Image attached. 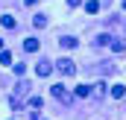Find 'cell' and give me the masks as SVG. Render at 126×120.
Listing matches in <instances>:
<instances>
[{
    "mask_svg": "<svg viewBox=\"0 0 126 120\" xmlns=\"http://www.w3.org/2000/svg\"><path fill=\"white\" fill-rule=\"evenodd\" d=\"M27 94H30V82H24V79H21V82L15 85V94H12L9 105H12V108H21V103H24V97H27Z\"/></svg>",
    "mask_w": 126,
    "mask_h": 120,
    "instance_id": "obj_1",
    "label": "cell"
},
{
    "mask_svg": "<svg viewBox=\"0 0 126 120\" xmlns=\"http://www.w3.org/2000/svg\"><path fill=\"white\" fill-rule=\"evenodd\" d=\"M50 94H53L59 103H64V105H67V103H73V94L64 88V85H53V88H50Z\"/></svg>",
    "mask_w": 126,
    "mask_h": 120,
    "instance_id": "obj_2",
    "label": "cell"
},
{
    "mask_svg": "<svg viewBox=\"0 0 126 120\" xmlns=\"http://www.w3.org/2000/svg\"><path fill=\"white\" fill-rule=\"evenodd\" d=\"M56 67H59V73H64V76H73V73H76V64H73L70 59H59Z\"/></svg>",
    "mask_w": 126,
    "mask_h": 120,
    "instance_id": "obj_3",
    "label": "cell"
},
{
    "mask_svg": "<svg viewBox=\"0 0 126 120\" xmlns=\"http://www.w3.org/2000/svg\"><path fill=\"white\" fill-rule=\"evenodd\" d=\"M35 73H38V76H50V73H53V64H50L47 59H41L38 64H35Z\"/></svg>",
    "mask_w": 126,
    "mask_h": 120,
    "instance_id": "obj_4",
    "label": "cell"
},
{
    "mask_svg": "<svg viewBox=\"0 0 126 120\" xmlns=\"http://www.w3.org/2000/svg\"><path fill=\"white\" fill-rule=\"evenodd\" d=\"M0 24H3L6 30H15V27H18V21H15V15H9V12H6V15L0 18Z\"/></svg>",
    "mask_w": 126,
    "mask_h": 120,
    "instance_id": "obj_5",
    "label": "cell"
},
{
    "mask_svg": "<svg viewBox=\"0 0 126 120\" xmlns=\"http://www.w3.org/2000/svg\"><path fill=\"white\" fill-rule=\"evenodd\" d=\"M38 47H41L38 38H27V41H24V50H27V53H38Z\"/></svg>",
    "mask_w": 126,
    "mask_h": 120,
    "instance_id": "obj_6",
    "label": "cell"
},
{
    "mask_svg": "<svg viewBox=\"0 0 126 120\" xmlns=\"http://www.w3.org/2000/svg\"><path fill=\"white\" fill-rule=\"evenodd\" d=\"M59 44H62L64 50H73V47H76V44H79V41H76V38H73V35H64L62 41H59Z\"/></svg>",
    "mask_w": 126,
    "mask_h": 120,
    "instance_id": "obj_7",
    "label": "cell"
},
{
    "mask_svg": "<svg viewBox=\"0 0 126 120\" xmlns=\"http://www.w3.org/2000/svg\"><path fill=\"white\" fill-rule=\"evenodd\" d=\"M85 12H88V15H97V12H100V0H88V3H85Z\"/></svg>",
    "mask_w": 126,
    "mask_h": 120,
    "instance_id": "obj_8",
    "label": "cell"
},
{
    "mask_svg": "<svg viewBox=\"0 0 126 120\" xmlns=\"http://www.w3.org/2000/svg\"><path fill=\"white\" fill-rule=\"evenodd\" d=\"M111 97H114V100H123L126 97V85H114V88H111Z\"/></svg>",
    "mask_w": 126,
    "mask_h": 120,
    "instance_id": "obj_9",
    "label": "cell"
},
{
    "mask_svg": "<svg viewBox=\"0 0 126 120\" xmlns=\"http://www.w3.org/2000/svg\"><path fill=\"white\" fill-rule=\"evenodd\" d=\"M32 24H35L38 30H44V27H47V15H35V18H32Z\"/></svg>",
    "mask_w": 126,
    "mask_h": 120,
    "instance_id": "obj_10",
    "label": "cell"
},
{
    "mask_svg": "<svg viewBox=\"0 0 126 120\" xmlns=\"http://www.w3.org/2000/svg\"><path fill=\"white\" fill-rule=\"evenodd\" d=\"M109 47H111L114 53H123V50H126V44H123V41H117V38H111V44H109Z\"/></svg>",
    "mask_w": 126,
    "mask_h": 120,
    "instance_id": "obj_11",
    "label": "cell"
},
{
    "mask_svg": "<svg viewBox=\"0 0 126 120\" xmlns=\"http://www.w3.org/2000/svg\"><path fill=\"white\" fill-rule=\"evenodd\" d=\"M0 64H12V53L9 50H0Z\"/></svg>",
    "mask_w": 126,
    "mask_h": 120,
    "instance_id": "obj_12",
    "label": "cell"
},
{
    "mask_svg": "<svg viewBox=\"0 0 126 120\" xmlns=\"http://www.w3.org/2000/svg\"><path fill=\"white\" fill-rule=\"evenodd\" d=\"M73 94H76V97H91V88H88V85H79Z\"/></svg>",
    "mask_w": 126,
    "mask_h": 120,
    "instance_id": "obj_13",
    "label": "cell"
},
{
    "mask_svg": "<svg viewBox=\"0 0 126 120\" xmlns=\"http://www.w3.org/2000/svg\"><path fill=\"white\" fill-rule=\"evenodd\" d=\"M97 44H100V47H106V44H111V35H100V38H97Z\"/></svg>",
    "mask_w": 126,
    "mask_h": 120,
    "instance_id": "obj_14",
    "label": "cell"
},
{
    "mask_svg": "<svg viewBox=\"0 0 126 120\" xmlns=\"http://www.w3.org/2000/svg\"><path fill=\"white\" fill-rule=\"evenodd\" d=\"M30 108H41V97H32V100H30Z\"/></svg>",
    "mask_w": 126,
    "mask_h": 120,
    "instance_id": "obj_15",
    "label": "cell"
},
{
    "mask_svg": "<svg viewBox=\"0 0 126 120\" xmlns=\"http://www.w3.org/2000/svg\"><path fill=\"white\" fill-rule=\"evenodd\" d=\"M67 6H79V0H67Z\"/></svg>",
    "mask_w": 126,
    "mask_h": 120,
    "instance_id": "obj_16",
    "label": "cell"
},
{
    "mask_svg": "<svg viewBox=\"0 0 126 120\" xmlns=\"http://www.w3.org/2000/svg\"><path fill=\"white\" fill-rule=\"evenodd\" d=\"M24 3H27V6H35V3H38V0H24Z\"/></svg>",
    "mask_w": 126,
    "mask_h": 120,
    "instance_id": "obj_17",
    "label": "cell"
},
{
    "mask_svg": "<svg viewBox=\"0 0 126 120\" xmlns=\"http://www.w3.org/2000/svg\"><path fill=\"white\" fill-rule=\"evenodd\" d=\"M0 50H3V41H0Z\"/></svg>",
    "mask_w": 126,
    "mask_h": 120,
    "instance_id": "obj_18",
    "label": "cell"
},
{
    "mask_svg": "<svg viewBox=\"0 0 126 120\" xmlns=\"http://www.w3.org/2000/svg\"><path fill=\"white\" fill-rule=\"evenodd\" d=\"M123 9H126V0H123Z\"/></svg>",
    "mask_w": 126,
    "mask_h": 120,
    "instance_id": "obj_19",
    "label": "cell"
}]
</instances>
